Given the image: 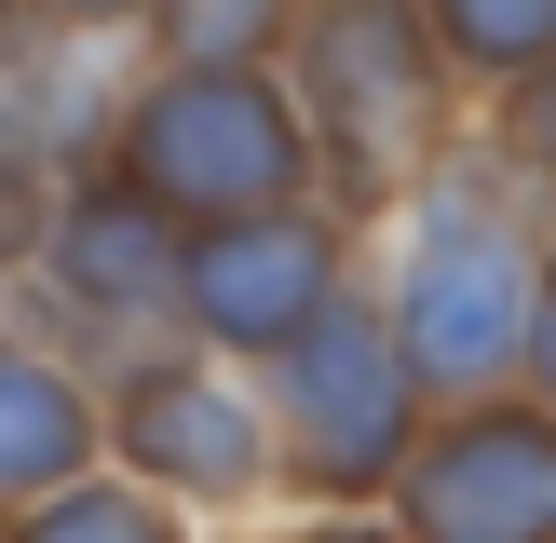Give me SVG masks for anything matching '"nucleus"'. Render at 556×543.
I'll return each instance as SVG.
<instances>
[{
    "instance_id": "dca6fc26",
    "label": "nucleus",
    "mask_w": 556,
    "mask_h": 543,
    "mask_svg": "<svg viewBox=\"0 0 556 543\" xmlns=\"http://www.w3.org/2000/svg\"><path fill=\"white\" fill-rule=\"evenodd\" d=\"M516 380L556 407V244H543V286H530V353H516Z\"/></svg>"
},
{
    "instance_id": "20e7f679",
    "label": "nucleus",
    "mask_w": 556,
    "mask_h": 543,
    "mask_svg": "<svg viewBox=\"0 0 556 543\" xmlns=\"http://www.w3.org/2000/svg\"><path fill=\"white\" fill-rule=\"evenodd\" d=\"M258 394H271V434H286V489L299 503H394L407 449H421V421H434V394H421V367H407L380 286H353L340 313H313L258 367Z\"/></svg>"
},
{
    "instance_id": "6e6552de",
    "label": "nucleus",
    "mask_w": 556,
    "mask_h": 543,
    "mask_svg": "<svg viewBox=\"0 0 556 543\" xmlns=\"http://www.w3.org/2000/svg\"><path fill=\"white\" fill-rule=\"evenodd\" d=\"M177 258H190V231L150 204V190H123L109 163H68L27 286L54 299L68 340H150V326H177Z\"/></svg>"
},
{
    "instance_id": "9d476101",
    "label": "nucleus",
    "mask_w": 556,
    "mask_h": 543,
    "mask_svg": "<svg viewBox=\"0 0 556 543\" xmlns=\"http://www.w3.org/2000/svg\"><path fill=\"white\" fill-rule=\"evenodd\" d=\"M434 41H448V68L476 81V96H516V81L556 68V0H421Z\"/></svg>"
},
{
    "instance_id": "f3484780",
    "label": "nucleus",
    "mask_w": 556,
    "mask_h": 543,
    "mask_svg": "<svg viewBox=\"0 0 556 543\" xmlns=\"http://www.w3.org/2000/svg\"><path fill=\"white\" fill-rule=\"evenodd\" d=\"M286 543H407V530H394L380 503H313V516H299Z\"/></svg>"
},
{
    "instance_id": "9b49d317",
    "label": "nucleus",
    "mask_w": 556,
    "mask_h": 543,
    "mask_svg": "<svg viewBox=\"0 0 556 543\" xmlns=\"http://www.w3.org/2000/svg\"><path fill=\"white\" fill-rule=\"evenodd\" d=\"M0 543H190V516L163 503V489H136L123 462H96V476H68L54 503H27Z\"/></svg>"
},
{
    "instance_id": "f8f14e48",
    "label": "nucleus",
    "mask_w": 556,
    "mask_h": 543,
    "mask_svg": "<svg viewBox=\"0 0 556 543\" xmlns=\"http://www.w3.org/2000/svg\"><path fill=\"white\" fill-rule=\"evenodd\" d=\"M299 14H313V0H150L136 41H150V54H190V68H286Z\"/></svg>"
},
{
    "instance_id": "2eb2a0df",
    "label": "nucleus",
    "mask_w": 556,
    "mask_h": 543,
    "mask_svg": "<svg viewBox=\"0 0 556 543\" xmlns=\"http://www.w3.org/2000/svg\"><path fill=\"white\" fill-rule=\"evenodd\" d=\"M14 27H109V41H136L150 0H14Z\"/></svg>"
},
{
    "instance_id": "39448f33",
    "label": "nucleus",
    "mask_w": 556,
    "mask_h": 543,
    "mask_svg": "<svg viewBox=\"0 0 556 543\" xmlns=\"http://www.w3.org/2000/svg\"><path fill=\"white\" fill-rule=\"evenodd\" d=\"M96 394H109V462H123L136 489H163L177 516H244V503L286 489L271 394L231 353L150 340V353H123V380H96Z\"/></svg>"
},
{
    "instance_id": "423d86ee",
    "label": "nucleus",
    "mask_w": 556,
    "mask_h": 543,
    "mask_svg": "<svg viewBox=\"0 0 556 543\" xmlns=\"http://www.w3.org/2000/svg\"><path fill=\"white\" fill-rule=\"evenodd\" d=\"M353 286H367V231H353L326 190L313 204H271V217H217L177 258V340L231 353V367H271V353L313 313H340Z\"/></svg>"
},
{
    "instance_id": "1a4fd4ad",
    "label": "nucleus",
    "mask_w": 556,
    "mask_h": 543,
    "mask_svg": "<svg viewBox=\"0 0 556 543\" xmlns=\"http://www.w3.org/2000/svg\"><path fill=\"white\" fill-rule=\"evenodd\" d=\"M109 462V394L41 340H0V530Z\"/></svg>"
},
{
    "instance_id": "a211bd4d",
    "label": "nucleus",
    "mask_w": 556,
    "mask_h": 543,
    "mask_svg": "<svg viewBox=\"0 0 556 543\" xmlns=\"http://www.w3.org/2000/svg\"><path fill=\"white\" fill-rule=\"evenodd\" d=\"M0 27H14V0H0Z\"/></svg>"
},
{
    "instance_id": "f257e3e1",
    "label": "nucleus",
    "mask_w": 556,
    "mask_h": 543,
    "mask_svg": "<svg viewBox=\"0 0 556 543\" xmlns=\"http://www.w3.org/2000/svg\"><path fill=\"white\" fill-rule=\"evenodd\" d=\"M543 244H556L543 190L516 177V150L489 136V109H476V123H462L448 150L421 163V190L380 217V272H367L434 407L503 394V380H516V353H530V286H543Z\"/></svg>"
},
{
    "instance_id": "ddd939ff",
    "label": "nucleus",
    "mask_w": 556,
    "mask_h": 543,
    "mask_svg": "<svg viewBox=\"0 0 556 543\" xmlns=\"http://www.w3.org/2000/svg\"><path fill=\"white\" fill-rule=\"evenodd\" d=\"M54 190H68V163H54V136H41V123H27V96L0 81V286H14V272L41 258Z\"/></svg>"
},
{
    "instance_id": "0eeeda50",
    "label": "nucleus",
    "mask_w": 556,
    "mask_h": 543,
    "mask_svg": "<svg viewBox=\"0 0 556 543\" xmlns=\"http://www.w3.org/2000/svg\"><path fill=\"white\" fill-rule=\"evenodd\" d=\"M380 516L407 543H556V407L530 380L434 407Z\"/></svg>"
},
{
    "instance_id": "f03ea898",
    "label": "nucleus",
    "mask_w": 556,
    "mask_h": 543,
    "mask_svg": "<svg viewBox=\"0 0 556 543\" xmlns=\"http://www.w3.org/2000/svg\"><path fill=\"white\" fill-rule=\"evenodd\" d=\"M286 96L313 123V190L353 231H380L421 190V163L476 123V81L448 68L421 0H313L286 41Z\"/></svg>"
},
{
    "instance_id": "4468645a",
    "label": "nucleus",
    "mask_w": 556,
    "mask_h": 543,
    "mask_svg": "<svg viewBox=\"0 0 556 543\" xmlns=\"http://www.w3.org/2000/svg\"><path fill=\"white\" fill-rule=\"evenodd\" d=\"M489 136L516 150V177L543 190V217H556V68L543 81H516V96H489Z\"/></svg>"
},
{
    "instance_id": "7ed1b4c3",
    "label": "nucleus",
    "mask_w": 556,
    "mask_h": 543,
    "mask_svg": "<svg viewBox=\"0 0 556 543\" xmlns=\"http://www.w3.org/2000/svg\"><path fill=\"white\" fill-rule=\"evenodd\" d=\"M109 177L150 190L177 231H217V217H271L313 204V123H299L286 68H190V54H150L109 109Z\"/></svg>"
}]
</instances>
